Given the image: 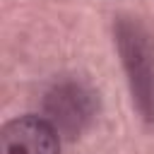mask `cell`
Segmentation results:
<instances>
[{
	"instance_id": "6da1fadb",
	"label": "cell",
	"mask_w": 154,
	"mask_h": 154,
	"mask_svg": "<svg viewBox=\"0 0 154 154\" xmlns=\"http://www.w3.org/2000/svg\"><path fill=\"white\" fill-rule=\"evenodd\" d=\"M113 29L132 101L142 118L154 120V41L140 22L128 17L118 19Z\"/></svg>"
},
{
	"instance_id": "7a4b0ae2",
	"label": "cell",
	"mask_w": 154,
	"mask_h": 154,
	"mask_svg": "<svg viewBox=\"0 0 154 154\" xmlns=\"http://www.w3.org/2000/svg\"><path fill=\"white\" fill-rule=\"evenodd\" d=\"M0 154H60V132L48 118L17 116L0 128Z\"/></svg>"
},
{
	"instance_id": "3957f363",
	"label": "cell",
	"mask_w": 154,
	"mask_h": 154,
	"mask_svg": "<svg viewBox=\"0 0 154 154\" xmlns=\"http://www.w3.org/2000/svg\"><path fill=\"white\" fill-rule=\"evenodd\" d=\"M94 108V94L79 82H63L46 99V111L51 116L48 120L58 132L63 130L67 135L82 132V128L91 120Z\"/></svg>"
}]
</instances>
